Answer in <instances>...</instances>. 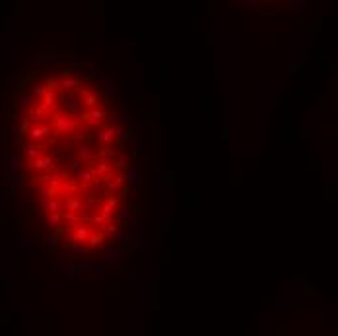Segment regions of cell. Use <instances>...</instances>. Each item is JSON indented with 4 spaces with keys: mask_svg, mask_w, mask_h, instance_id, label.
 <instances>
[{
    "mask_svg": "<svg viewBox=\"0 0 338 336\" xmlns=\"http://www.w3.org/2000/svg\"><path fill=\"white\" fill-rule=\"evenodd\" d=\"M55 126L60 130V132H72L78 126V121L72 119L70 115H62V113H55Z\"/></svg>",
    "mask_w": 338,
    "mask_h": 336,
    "instance_id": "cell-1",
    "label": "cell"
},
{
    "mask_svg": "<svg viewBox=\"0 0 338 336\" xmlns=\"http://www.w3.org/2000/svg\"><path fill=\"white\" fill-rule=\"evenodd\" d=\"M103 117H105V113L101 111V109H90V111H86L84 113V119L87 121V125H90L91 128H97L99 126V122L103 121Z\"/></svg>",
    "mask_w": 338,
    "mask_h": 336,
    "instance_id": "cell-2",
    "label": "cell"
},
{
    "mask_svg": "<svg viewBox=\"0 0 338 336\" xmlns=\"http://www.w3.org/2000/svg\"><path fill=\"white\" fill-rule=\"evenodd\" d=\"M29 167H35V169H55V163L51 157H37V159H27Z\"/></svg>",
    "mask_w": 338,
    "mask_h": 336,
    "instance_id": "cell-3",
    "label": "cell"
},
{
    "mask_svg": "<svg viewBox=\"0 0 338 336\" xmlns=\"http://www.w3.org/2000/svg\"><path fill=\"white\" fill-rule=\"evenodd\" d=\"M119 206V200L117 198H109L107 200V204H103V206H101V218H103V220H107L109 222V218H111L113 214H115V208Z\"/></svg>",
    "mask_w": 338,
    "mask_h": 336,
    "instance_id": "cell-4",
    "label": "cell"
},
{
    "mask_svg": "<svg viewBox=\"0 0 338 336\" xmlns=\"http://www.w3.org/2000/svg\"><path fill=\"white\" fill-rule=\"evenodd\" d=\"M51 134V126L49 125H41V126H33L29 130V138L31 140H39V138H47Z\"/></svg>",
    "mask_w": 338,
    "mask_h": 336,
    "instance_id": "cell-5",
    "label": "cell"
},
{
    "mask_svg": "<svg viewBox=\"0 0 338 336\" xmlns=\"http://www.w3.org/2000/svg\"><path fill=\"white\" fill-rule=\"evenodd\" d=\"M70 231L74 233L76 241H82V243H86V241H87V237L91 235V229L87 228V225H82V223H80V225H76V228H74V229H70Z\"/></svg>",
    "mask_w": 338,
    "mask_h": 336,
    "instance_id": "cell-6",
    "label": "cell"
},
{
    "mask_svg": "<svg viewBox=\"0 0 338 336\" xmlns=\"http://www.w3.org/2000/svg\"><path fill=\"white\" fill-rule=\"evenodd\" d=\"M62 222L66 223V225H70L72 229L76 228V225H80L82 223V218H80V214H72V212H62Z\"/></svg>",
    "mask_w": 338,
    "mask_h": 336,
    "instance_id": "cell-7",
    "label": "cell"
},
{
    "mask_svg": "<svg viewBox=\"0 0 338 336\" xmlns=\"http://www.w3.org/2000/svg\"><path fill=\"white\" fill-rule=\"evenodd\" d=\"M121 132V128H107V130H101V132L97 134V140L101 144H107L109 140H113V138Z\"/></svg>",
    "mask_w": 338,
    "mask_h": 336,
    "instance_id": "cell-8",
    "label": "cell"
},
{
    "mask_svg": "<svg viewBox=\"0 0 338 336\" xmlns=\"http://www.w3.org/2000/svg\"><path fill=\"white\" fill-rule=\"evenodd\" d=\"M113 156H115L113 148H107V150H103V152H99V154H95V159H97V163H111L109 159H111Z\"/></svg>",
    "mask_w": 338,
    "mask_h": 336,
    "instance_id": "cell-9",
    "label": "cell"
},
{
    "mask_svg": "<svg viewBox=\"0 0 338 336\" xmlns=\"http://www.w3.org/2000/svg\"><path fill=\"white\" fill-rule=\"evenodd\" d=\"M101 243H103V235H99V233H91L90 237H87V249H97V247H101Z\"/></svg>",
    "mask_w": 338,
    "mask_h": 336,
    "instance_id": "cell-10",
    "label": "cell"
},
{
    "mask_svg": "<svg viewBox=\"0 0 338 336\" xmlns=\"http://www.w3.org/2000/svg\"><path fill=\"white\" fill-rule=\"evenodd\" d=\"M78 84H80V78H62V80H60V87H64L66 91L74 90Z\"/></svg>",
    "mask_w": 338,
    "mask_h": 336,
    "instance_id": "cell-11",
    "label": "cell"
},
{
    "mask_svg": "<svg viewBox=\"0 0 338 336\" xmlns=\"http://www.w3.org/2000/svg\"><path fill=\"white\" fill-rule=\"evenodd\" d=\"M93 171L99 175H105V173H113V165L111 163H97V167H93Z\"/></svg>",
    "mask_w": 338,
    "mask_h": 336,
    "instance_id": "cell-12",
    "label": "cell"
},
{
    "mask_svg": "<svg viewBox=\"0 0 338 336\" xmlns=\"http://www.w3.org/2000/svg\"><path fill=\"white\" fill-rule=\"evenodd\" d=\"M45 87H47V91L55 93V91L58 90V87H60V80H58V78H49V80H47V86H45Z\"/></svg>",
    "mask_w": 338,
    "mask_h": 336,
    "instance_id": "cell-13",
    "label": "cell"
},
{
    "mask_svg": "<svg viewBox=\"0 0 338 336\" xmlns=\"http://www.w3.org/2000/svg\"><path fill=\"white\" fill-rule=\"evenodd\" d=\"M78 157H82V159H91V157H93L91 148H87V146H82V148H78Z\"/></svg>",
    "mask_w": 338,
    "mask_h": 336,
    "instance_id": "cell-14",
    "label": "cell"
},
{
    "mask_svg": "<svg viewBox=\"0 0 338 336\" xmlns=\"http://www.w3.org/2000/svg\"><path fill=\"white\" fill-rule=\"evenodd\" d=\"M97 101H99V99H97V95L93 93V95L84 97V105H86V107H90V109H95V107H97Z\"/></svg>",
    "mask_w": 338,
    "mask_h": 336,
    "instance_id": "cell-15",
    "label": "cell"
},
{
    "mask_svg": "<svg viewBox=\"0 0 338 336\" xmlns=\"http://www.w3.org/2000/svg\"><path fill=\"white\" fill-rule=\"evenodd\" d=\"M70 249L72 251H90L86 247V243H82V241H70Z\"/></svg>",
    "mask_w": 338,
    "mask_h": 336,
    "instance_id": "cell-16",
    "label": "cell"
},
{
    "mask_svg": "<svg viewBox=\"0 0 338 336\" xmlns=\"http://www.w3.org/2000/svg\"><path fill=\"white\" fill-rule=\"evenodd\" d=\"M47 220H49L51 225H58L62 222V216L60 214H47Z\"/></svg>",
    "mask_w": 338,
    "mask_h": 336,
    "instance_id": "cell-17",
    "label": "cell"
},
{
    "mask_svg": "<svg viewBox=\"0 0 338 336\" xmlns=\"http://www.w3.org/2000/svg\"><path fill=\"white\" fill-rule=\"evenodd\" d=\"M35 95H37L39 99H43V97L47 95V87H45V86H39L37 90H35Z\"/></svg>",
    "mask_w": 338,
    "mask_h": 336,
    "instance_id": "cell-18",
    "label": "cell"
},
{
    "mask_svg": "<svg viewBox=\"0 0 338 336\" xmlns=\"http://www.w3.org/2000/svg\"><path fill=\"white\" fill-rule=\"evenodd\" d=\"M72 171H74L76 175H80V173H82V171H84V167H82V163H80V161H74V163H72Z\"/></svg>",
    "mask_w": 338,
    "mask_h": 336,
    "instance_id": "cell-19",
    "label": "cell"
},
{
    "mask_svg": "<svg viewBox=\"0 0 338 336\" xmlns=\"http://www.w3.org/2000/svg\"><path fill=\"white\" fill-rule=\"evenodd\" d=\"M93 87H84V90H80V95L82 97H87V95H93Z\"/></svg>",
    "mask_w": 338,
    "mask_h": 336,
    "instance_id": "cell-20",
    "label": "cell"
}]
</instances>
